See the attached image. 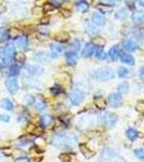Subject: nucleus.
<instances>
[{
    "label": "nucleus",
    "instance_id": "1",
    "mask_svg": "<svg viewBox=\"0 0 144 162\" xmlns=\"http://www.w3.org/2000/svg\"><path fill=\"white\" fill-rule=\"evenodd\" d=\"M99 162H126L123 157L117 155L111 148H104L101 151V157Z\"/></svg>",
    "mask_w": 144,
    "mask_h": 162
},
{
    "label": "nucleus",
    "instance_id": "2",
    "mask_svg": "<svg viewBox=\"0 0 144 162\" xmlns=\"http://www.w3.org/2000/svg\"><path fill=\"white\" fill-rule=\"evenodd\" d=\"M53 145H55L59 148H63V149H67L70 148L73 144H74V141L69 137H66V136H62V135H55L54 136L53 141Z\"/></svg>",
    "mask_w": 144,
    "mask_h": 162
},
{
    "label": "nucleus",
    "instance_id": "3",
    "mask_svg": "<svg viewBox=\"0 0 144 162\" xmlns=\"http://www.w3.org/2000/svg\"><path fill=\"white\" fill-rule=\"evenodd\" d=\"M14 55H15V50H14V46L12 44H8L7 46H4L2 52H1V59L6 65H9L11 63Z\"/></svg>",
    "mask_w": 144,
    "mask_h": 162
},
{
    "label": "nucleus",
    "instance_id": "4",
    "mask_svg": "<svg viewBox=\"0 0 144 162\" xmlns=\"http://www.w3.org/2000/svg\"><path fill=\"white\" fill-rule=\"evenodd\" d=\"M93 77L99 81H106L112 78V70L108 68H100L93 74Z\"/></svg>",
    "mask_w": 144,
    "mask_h": 162
},
{
    "label": "nucleus",
    "instance_id": "5",
    "mask_svg": "<svg viewBox=\"0 0 144 162\" xmlns=\"http://www.w3.org/2000/svg\"><path fill=\"white\" fill-rule=\"evenodd\" d=\"M117 116L114 113H105L103 115V123L106 128H113L117 122Z\"/></svg>",
    "mask_w": 144,
    "mask_h": 162
},
{
    "label": "nucleus",
    "instance_id": "6",
    "mask_svg": "<svg viewBox=\"0 0 144 162\" xmlns=\"http://www.w3.org/2000/svg\"><path fill=\"white\" fill-rule=\"evenodd\" d=\"M108 103L112 107L114 108H117L119 106H121L123 104V97H121L120 93H111L108 95Z\"/></svg>",
    "mask_w": 144,
    "mask_h": 162
},
{
    "label": "nucleus",
    "instance_id": "7",
    "mask_svg": "<svg viewBox=\"0 0 144 162\" xmlns=\"http://www.w3.org/2000/svg\"><path fill=\"white\" fill-rule=\"evenodd\" d=\"M85 98V94L79 90H76V91H73V92L69 94V99L70 103L73 105H79Z\"/></svg>",
    "mask_w": 144,
    "mask_h": 162
},
{
    "label": "nucleus",
    "instance_id": "8",
    "mask_svg": "<svg viewBox=\"0 0 144 162\" xmlns=\"http://www.w3.org/2000/svg\"><path fill=\"white\" fill-rule=\"evenodd\" d=\"M6 86H7L8 91H9L10 93L17 92V90H19V83H17V80L15 79L14 77L8 78L7 81H6Z\"/></svg>",
    "mask_w": 144,
    "mask_h": 162
},
{
    "label": "nucleus",
    "instance_id": "9",
    "mask_svg": "<svg viewBox=\"0 0 144 162\" xmlns=\"http://www.w3.org/2000/svg\"><path fill=\"white\" fill-rule=\"evenodd\" d=\"M62 51H63V46H61V44H59V43L57 42L52 43L50 46V55L53 57V59L59 56L61 53H62Z\"/></svg>",
    "mask_w": 144,
    "mask_h": 162
},
{
    "label": "nucleus",
    "instance_id": "10",
    "mask_svg": "<svg viewBox=\"0 0 144 162\" xmlns=\"http://www.w3.org/2000/svg\"><path fill=\"white\" fill-rule=\"evenodd\" d=\"M65 59H66V62L68 65L70 66H74L77 63L78 56H77V53L74 52V51H69V52H66L65 54Z\"/></svg>",
    "mask_w": 144,
    "mask_h": 162
},
{
    "label": "nucleus",
    "instance_id": "11",
    "mask_svg": "<svg viewBox=\"0 0 144 162\" xmlns=\"http://www.w3.org/2000/svg\"><path fill=\"white\" fill-rule=\"evenodd\" d=\"M95 52V46H93L92 43H88L82 50V56L84 57H90L92 54Z\"/></svg>",
    "mask_w": 144,
    "mask_h": 162
},
{
    "label": "nucleus",
    "instance_id": "12",
    "mask_svg": "<svg viewBox=\"0 0 144 162\" xmlns=\"http://www.w3.org/2000/svg\"><path fill=\"white\" fill-rule=\"evenodd\" d=\"M92 23L97 26H103L105 24V17L101 13H94L92 15Z\"/></svg>",
    "mask_w": 144,
    "mask_h": 162
},
{
    "label": "nucleus",
    "instance_id": "13",
    "mask_svg": "<svg viewBox=\"0 0 144 162\" xmlns=\"http://www.w3.org/2000/svg\"><path fill=\"white\" fill-rule=\"evenodd\" d=\"M132 21L135 24L144 23V11H135L132 14Z\"/></svg>",
    "mask_w": 144,
    "mask_h": 162
},
{
    "label": "nucleus",
    "instance_id": "14",
    "mask_svg": "<svg viewBox=\"0 0 144 162\" xmlns=\"http://www.w3.org/2000/svg\"><path fill=\"white\" fill-rule=\"evenodd\" d=\"M123 46H124L125 50H127L129 52H132V51H135L138 49V44L137 42H134L132 40H126L123 43Z\"/></svg>",
    "mask_w": 144,
    "mask_h": 162
},
{
    "label": "nucleus",
    "instance_id": "15",
    "mask_svg": "<svg viewBox=\"0 0 144 162\" xmlns=\"http://www.w3.org/2000/svg\"><path fill=\"white\" fill-rule=\"evenodd\" d=\"M120 60L123 63L127 64V65H134V59L131 54H128V53H121Z\"/></svg>",
    "mask_w": 144,
    "mask_h": 162
},
{
    "label": "nucleus",
    "instance_id": "16",
    "mask_svg": "<svg viewBox=\"0 0 144 162\" xmlns=\"http://www.w3.org/2000/svg\"><path fill=\"white\" fill-rule=\"evenodd\" d=\"M120 54V50L118 48V46H114L113 48H111V50L108 51V57L112 61H116L118 59V55Z\"/></svg>",
    "mask_w": 144,
    "mask_h": 162
},
{
    "label": "nucleus",
    "instance_id": "17",
    "mask_svg": "<svg viewBox=\"0 0 144 162\" xmlns=\"http://www.w3.org/2000/svg\"><path fill=\"white\" fill-rule=\"evenodd\" d=\"M79 148H80V151L82 152V155L87 159L91 158V157L94 156V151H92L90 148H88V146L85 145V144H80V145H79Z\"/></svg>",
    "mask_w": 144,
    "mask_h": 162
},
{
    "label": "nucleus",
    "instance_id": "18",
    "mask_svg": "<svg viewBox=\"0 0 144 162\" xmlns=\"http://www.w3.org/2000/svg\"><path fill=\"white\" fill-rule=\"evenodd\" d=\"M15 44L21 49H26L27 44H28V40H27L26 36H20L19 38L15 39Z\"/></svg>",
    "mask_w": 144,
    "mask_h": 162
},
{
    "label": "nucleus",
    "instance_id": "19",
    "mask_svg": "<svg viewBox=\"0 0 144 162\" xmlns=\"http://www.w3.org/2000/svg\"><path fill=\"white\" fill-rule=\"evenodd\" d=\"M57 82L60 84H63V86H70V77L67 75V74H63V75H60L57 77Z\"/></svg>",
    "mask_w": 144,
    "mask_h": 162
},
{
    "label": "nucleus",
    "instance_id": "20",
    "mask_svg": "<svg viewBox=\"0 0 144 162\" xmlns=\"http://www.w3.org/2000/svg\"><path fill=\"white\" fill-rule=\"evenodd\" d=\"M76 8H77V11H79L81 13H85L89 10V4H88L87 1H77Z\"/></svg>",
    "mask_w": 144,
    "mask_h": 162
},
{
    "label": "nucleus",
    "instance_id": "21",
    "mask_svg": "<svg viewBox=\"0 0 144 162\" xmlns=\"http://www.w3.org/2000/svg\"><path fill=\"white\" fill-rule=\"evenodd\" d=\"M68 39H69V35L65 31H61V33L55 35V40L59 41V42H65Z\"/></svg>",
    "mask_w": 144,
    "mask_h": 162
},
{
    "label": "nucleus",
    "instance_id": "22",
    "mask_svg": "<svg viewBox=\"0 0 144 162\" xmlns=\"http://www.w3.org/2000/svg\"><path fill=\"white\" fill-rule=\"evenodd\" d=\"M94 104L97 106L99 109H104V108H106V101L103 98V97H95L94 99Z\"/></svg>",
    "mask_w": 144,
    "mask_h": 162
},
{
    "label": "nucleus",
    "instance_id": "23",
    "mask_svg": "<svg viewBox=\"0 0 144 162\" xmlns=\"http://www.w3.org/2000/svg\"><path fill=\"white\" fill-rule=\"evenodd\" d=\"M94 55L97 57V60H99V61H104L106 59V54L104 52L103 48H97V49H95Z\"/></svg>",
    "mask_w": 144,
    "mask_h": 162
},
{
    "label": "nucleus",
    "instance_id": "24",
    "mask_svg": "<svg viewBox=\"0 0 144 162\" xmlns=\"http://www.w3.org/2000/svg\"><path fill=\"white\" fill-rule=\"evenodd\" d=\"M126 134H127V137L130 139V141H134V139H135L138 136H139V133H138L137 130L132 129V128L128 129L127 132H126Z\"/></svg>",
    "mask_w": 144,
    "mask_h": 162
},
{
    "label": "nucleus",
    "instance_id": "25",
    "mask_svg": "<svg viewBox=\"0 0 144 162\" xmlns=\"http://www.w3.org/2000/svg\"><path fill=\"white\" fill-rule=\"evenodd\" d=\"M1 107L4 108V109H7V110H12L13 109V103L11 102L10 99H8V98H6V99H4L2 102H1Z\"/></svg>",
    "mask_w": 144,
    "mask_h": 162
},
{
    "label": "nucleus",
    "instance_id": "26",
    "mask_svg": "<svg viewBox=\"0 0 144 162\" xmlns=\"http://www.w3.org/2000/svg\"><path fill=\"white\" fill-rule=\"evenodd\" d=\"M8 36H9V38L16 39V38L20 37V30L17 28H11V29L8 30Z\"/></svg>",
    "mask_w": 144,
    "mask_h": 162
},
{
    "label": "nucleus",
    "instance_id": "27",
    "mask_svg": "<svg viewBox=\"0 0 144 162\" xmlns=\"http://www.w3.org/2000/svg\"><path fill=\"white\" fill-rule=\"evenodd\" d=\"M14 60L16 63H20V64H23L26 60V56H25V54L23 52H17L15 53V55H14Z\"/></svg>",
    "mask_w": 144,
    "mask_h": 162
},
{
    "label": "nucleus",
    "instance_id": "28",
    "mask_svg": "<svg viewBox=\"0 0 144 162\" xmlns=\"http://www.w3.org/2000/svg\"><path fill=\"white\" fill-rule=\"evenodd\" d=\"M92 44L93 46H100V48H102V46L105 44V40L103 39V38H100V37H97V38H94V39H92Z\"/></svg>",
    "mask_w": 144,
    "mask_h": 162
},
{
    "label": "nucleus",
    "instance_id": "29",
    "mask_svg": "<svg viewBox=\"0 0 144 162\" xmlns=\"http://www.w3.org/2000/svg\"><path fill=\"white\" fill-rule=\"evenodd\" d=\"M51 122H52V117H50V116H44V117H41L40 123H41V126H49Z\"/></svg>",
    "mask_w": 144,
    "mask_h": 162
},
{
    "label": "nucleus",
    "instance_id": "30",
    "mask_svg": "<svg viewBox=\"0 0 144 162\" xmlns=\"http://www.w3.org/2000/svg\"><path fill=\"white\" fill-rule=\"evenodd\" d=\"M20 74V67L17 66V65H15V64H13V65H11L10 67V75L12 77L16 76V75H19Z\"/></svg>",
    "mask_w": 144,
    "mask_h": 162
},
{
    "label": "nucleus",
    "instance_id": "31",
    "mask_svg": "<svg viewBox=\"0 0 144 162\" xmlns=\"http://www.w3.org/2000/svg\"><path fill=\"white\" fill-rule=\"evenodd\" d=\"M36 60L38 62H40V63H44V62H47V54L46 53H42V52H38L36 54Z\"/></svg>",
    "mask_w": 144,
    "mask_h": 162
},
{
    "label": "nucleus",
    "instance_id": "32",
    "mask_svg": "<svg viewBox=\"0 0 144 162\" xmlns=\"http://www.w3.org/2000/svg\"><path fill=\"white\" fill-rule=\"evenodd\" d=\"M128 74H129L128 69L127 68H124V67H120V68L117 70V75L119 78H125V77H127Z\"/></svg>",
    "mask_w": 144,
    "mask_h": 162
},
{
    "label": "nucleus",
    "instance_id": "33",
    "mask_svg": "<svg viewBox=\"0 0 144 162\" xmlns=\"http://www.w3.org/2000/svg\"><path fill=\"white\" fill-rule=\"evenodd\" d=\"M118 90L120 93H127L129 91V84L127 82H123L118 86Z\"/></svg>",
    "mask_w": 144,
    "mask_h": 162
},
{
    "label": "nucleus",
    "instance_id": "34",
    "mask_svg": "<svg viewBox=\"0 0 144 162\" xmlns=\"http://www.w3.org/2000/svg\"><path fill=\"white\" fill-rule=\"evenodd\" d=\"M116 17L117 19H120V20H124L127 17V10L126 9H120V10L117 11V13H116Z\"/></svg>",
    "mask_w": 144,
    "mask_h": 162
},
{
    "label": "nucleus",
    "instance_id": "35",
    "mask_svg": "<svg viewBox=\"0 0 144 162\" xmlns=\"http://www.w3.org/2000/svg\"><path fill=\"white\" fill-rule=\"evenodd\" d=\"M60 160L62 162H72V157L69 153H61L60 155Z\"/></svg>",
    "mask_w": 144,
    "mask_h": 162
},
{
    "label": "nucleus",
    "instance_id": "36",
    "mask_svg": "<svg viewBox=\"0 0 144 162\" xmlns=\"http://www.w3.org/2000/svg\"><path fill=\"white\" fill-rule=\"evenodd\" d=\"M134 155H135L137 158L144 161V149H137V150L134 151Z\"/></svg>",
    "mask_w": 144,
    "mask_h": 162
},
{
    "label": "nucleus",
    "instance_id": "37",
    "mask_svg": "<svg viewBox=\"0 0 144 162\" xmlns=\"http://www.w3.org/2000/svg\"><path fill=\"white\" fill-rule=\"evenodd\" d=\"M54 9V6L51 2H48L44 6V12H49V11H52Z\"/></svg>",
    "mask_w": 144,
    "mask_h": 162
},
{
    "label": "nucleus",
    "instance_id": "38",
    "mask_svg": "<svg viewBox=\"0 0 144 162\" xmlns=\"http://www.w3.org/2000/svg\"><path fill=\"white\" fill-rule=\"evenodd\" d=\"M135 110L138 113H144V103H138L135 105Z\"/></svg>",
    "mask_w": 144,
    "mask_h": 162
},
{
    "label": "nucleus",
    "instance_id": "39",
    "mask_svg": "<svg viewBox=\"0 0 144 162\" xmlns=\"http://www.w3.org/2000/svg\"><path fill=\"white\" fill-rule=\"evenodd\" d=\"M50 91H51V93H52V94H59V93H61V88H60V86L55 84L54 86H52V88H51Z\"/></svg>",
    "mask_w": 144,
    "mask_h": 162
},
{
    "label": "nucleus",
    "instance_id": "40",
    "mask_svg": "<svg viewBox=\"0 0 144 162\" xmlns=\"http://www.w3.org/2000/svg\"><path fill=\"white\" fill-rule=\"evenodd\" d=\"M61 14H62V16H64V17H69L70 15H72V12H70L69 10H66V9H62L61 10Z\"/></svg>",
    "mask_w": 144,
    "mask_h": 162
},
{
    "label": "nucleus",
    "instance_id": "41",
    "mask_svg": "<svg viewBox=\"0 0 144 162\" xmlns=\"http://www.w3.org/2000/svg\"><path fill=\"white\" fill-rule=\"evenodd\" d=\"M49 22H50V17H49V16H44V17H41L40 21H39V23L42 24V25L49 24Z\"/></svg>",
    "mask_w": 144,
    "mask_h": 162
},
{
    "label": "nucleus",
    "instance_id": "42",
    "mask_svg": "<svg viewBox=\"0 0 144 162\" xmlns=\"http://www.w3.org/2000/svg\"><path fill=\"white\" fill-rule=\"evenodd\" d=\"M36 108H37L38 111H42V110L46 108V104H44V102L39 103V104H37V106H36Z\"/></svg>",
    "mask_w": 144,
    "mask_h": 162
},
{
    "label": "nucleus",
    "instance_id": "43",
    "mask_svg": "<svg viewBox=\"0 0 144 162\" xmlns=\"http://www.w3.org/2000/svg\"><path fill=\"white\" fill-rule=\"evenodd\" d=\"M26 103L28 104V105H32V104H34V103H35V98H34V96L27 95L26 96Z\"/></svg>",
    "mask_w": 144,
    "mask_h": 162
},
{
    "label": "nucleus",
    "instance_id": "44",
    "mask_svg": "<svg viewBox=\"0 0 144 162\" xmlns=\"http://www.w3.org/2000/svg\"><path fill=\"white\" fill-rule=\"evenodd\" d=\"M35 130H36V126H34V124H28V126H27L26 131L28 133H32V132H35Z\"/></svg>",
    "mask_w": 144,
    "mask_h": 162
},
{
    "label": "nucleus",
    "instance_id": "45",
    "mask_svg": "<svg viewBox=\"0 0 144 162\" xmlns=\"http://www.w3.org/2000/svg\"><path fill=\"white\" fill-rule=\"evenodd\" d=\"M10 120V117L8 115H0V121H4V122H8Z\"/></svg>",
    "mask_w": 144,
    "mask_h": 162
},
{
    "label": "nucleus",
    "instance_id": "46",
    "mask_svg": "<svg viewBox=\"0 0 144 162\" xmlns=\"http://www.w3.org/2000/svg\"><path fill=\"white\" fill-rule=\"evenodd\" d=\"M41 160H42L41 157H32L29 162H41Z\"/></svg>",
    "mask_w": 144,
    "mask_h": 162
},
{
    "label": "nucleus",
    "instance_id": "47",
    "mask_svg": "<svg viewBox=\"0 0 144 162\" xmlns=\"http://www.w3.org/2000/svg\"><path fill=\"white\" fill-rule=\"evenodd\" d=\"M102 6H112V7H113V6H115V4H116V2H115V1H102Z\"/></svg>",
    "mask_w": 144,
    "mask_h": 162
},
{
    "label": "nucleus",
    "instance_id": "48",
    "mask_svg": "<svg viewBox=\"0 0 144 162\" xmlns=\"http://www.w3.org/2000/svg\"><path fill=\"white\" fill-rule=\"evenodd\" d=\"M35 29V27L34 26H28L25 28V34H32Z\"/></svg>",
    "mask_w": 144,
    "mask_h": 162
},
{
    "label": "nucleus",
    "instance_id": "49",
    "mask_svg": "<svg viewBox=\"0 0 144 162\" xmlns=\"http://www.w3.org/2000/svg\"><path fill=\"white\" fill-rule=\"evenodd\" d=\"M139 76L142 80H144V67H141L140 70H139Z\"/></svg>",
    "mask_w": 144,
    "mask_h": 162
},
{
    "label": "nucleus",
    "instance_id": "50",
    "mask_svg": "<svg viewBox=\"0 0 144 162\" xmlns=\"http://www.w3.org/2000/svg\"><path fill=\"white\" fill-rule=\"evenodd\" d=\"M15 162H29V160H28L27 158H25V157H22V158L16 159V161Z\"/></svg>",
    "mask_w": 144,
    "mask_h": 162
},
{
    "label": "nucleus",
    "instance_id": "51",
    "mask_svg": "<svg viewBox=\"0 0 144 162\" xmlns=\"http://www.w3.org/2000/svg\"><path fill=\"white\" fill-rule=\"evenodd\" d=\"M126 4H128V7L130 8L131 10H133V9H134V6H133L134 1H126Z\"/></svg>",
    "mask_w": 144,
    "mask_h": 162
},
{
    "label": "nucleus",
    "instance_id": "52",
    "mask_svg": "<svg viewBox=\"0 0 144 162\" xmlns=\"http://www.w3.org/2000/svg\"><path fill=\"white\" fill-rule=\"evenodd\" d=\"M99 9H100L101 11H103V12H108V11H111V9H106V8L103 7V6H101V7H99Z\"/></svg>",
    "mask_w": 144,
    "mask_h": 162
},
{
    "label": "nucleus",
    "instance_id": "53",
    "mask_svg": "<svg viewBox=\"0 0 144 162\" xmlns=\"http://www.w3.org/2000/svg\"><path fill=\"white\" fill-rule=\"evenodd\" d=\"M139 4H140V6L144 7V0H140V1H139Z\"/></svg>",
    "mask_w": 144,
    "mask_h": 162
},
{
    "label": "nucleus",
    "instance_id": "54",
    "mask_svg": "<svg viewBox=\"0 0 144 162\" xmlns=\"http://www.w3.org/2000/svg\"><path fill=\"white\" fill-rule=\"evenodd\" d=\"M1 68H2V66H1V64H0V71H1Z\"/></svg>",
    "mask_w": 144,
    "mask_h": 162
},
{
    "label": "nucleus",
    "instance_id": "55",
    "mask_svg": "<svg viewBox=\"0 0 144 162\" xmlns=\"http://www.w3.org/2000/svg\"><path fill=\"white\" fill-rule=\"evenodd\" d=\"M0 46H2V41H0Z\"/></svg>",
    "mask_w": 144,
    "mask_h": 162
}]
</instances>
